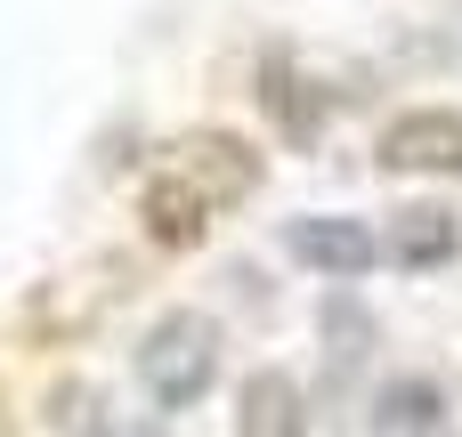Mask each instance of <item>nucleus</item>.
<instances>
[{
	"label": "nucleus",
	"mask_w": 462,
	"mask_h": 437,
	"mask_svg": "<svg viewBox=\"0 0 462 437\" xmlns=\"http://www.w3.org/2000/svg\"><path fill=\"white\" fill-rule=\"evenodd\" d=\"M138 381H146V397H154L162 414H187V405L219 381V324L195 316V308H171V316L146 332V349H138Z\"/></svg>",
	"instance_id": "nucleus-1"
},
{
	"label": "nucleus",
	"mask_w": 462,
	"mask_h": 437,
	"mask_svg": "<svg viewBox=\"0 0 462 437\" xmlns=\"http://www.w3.org/2000/svg\"><path fill=\"white\" fill-rule=\"evenodd\" d=\"M284 251H292L300 268H317V276H365V268L382 259L374 227H365V219H341V211L292 219V227H284Z\"/></svg>",
	"instance_id": "nucleus-2"
},
{
	"label": "nucleus",
	"mask_w": 462,
	"mask_h": 437,
	"mask_svg": "<svg viewBox=\"0 0 462 437\" xmlns=\"http://www.w3.org/2000/svg\"><path fill=\"white\" fill-rule=\"evenodd\" d=\"M390 170H462V114H406L382 138Z\"/></svg>",
	"instance_id": "nucleus-3"
},
{
	"label": "nucleus",
	"mask_w": 462,
	"mask_h": 437,
	"mask_svg": "<svg viewBox=\"0 0 462 437\" xmlns=\"http://www.w3.org/2000/svg\"><path fill=\"white\" fill-rule=\"evenodd\" d=\"M236 437H309V414H300V389L284 373H260L244 389V414H236Z\"/></svg>",
	"instance_id": "nucleus-4"
},
{
	"label": "nucleus",
	"mask_w": 462,
	"mask_h": 437,
	"mask_svg": "<svg viewBox=\"0 0 462 437\" xmlns=\"http://www.w3.org/2000/svg\"><path fill=\"white\" fill-rule=\"evenodd\" d=\"M439 414H447V389H439V381H390V389L374 397V430L382 437L439 430Z\"/></svg>",
	"instance_id": "nucleus-5"
},
{
	"label": "nucleus",
	"mask_w": 462,
	"mask_h": 437,
	"mask_svg": "<svg viewBox=\"0 0 462 437\" xmlns=\"http://www.w3.org/2000/svg\"><path fill=\"white\" fill-rule=\"evenodd\" d=\"M398 259H406V268L455 259V219H447V211H406V219H398Z\"/></svg>",
	"instance_id": "nucleus-6"
},
{
	"label": "nucleus",
	"mask_w": 462,
	"mask_h": 437,
	"mask_svg": "<svg viewBox=\"0 0 462 437\" xmlns=\"http://www.w3.org/2000/svg\"><path fill=\"white\" fill-rule=\"evenodd\" d=\"M430 437H439V430H430Z\"/></svg>",
	"instance_id": "nucleus-7"
}]
</instances>
